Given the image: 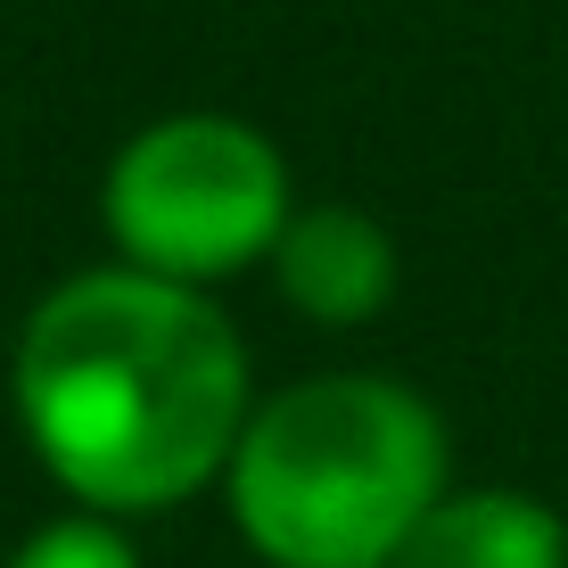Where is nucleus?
<instances>
[{"mask_svg":"<svg viewBox=\"0 0 568 568\" xmlns=\"http://www.w3.org/2000/svg\"><path fill=\"white\" fill-rule=\"evenodd\" d=\"M17 413L42 469L91 519H124L223 478L256 396L240 329L206 288L108 264L33 305L17 338Z\"/></svg>","mask_w":568,"mask_h":568,"instance_id":"f257e3e1","label":"nucleus"},{"mask_svg":"<svg viewBox=\"0 0 568 568\" xmlns=\"http://www.w3.org/2000/svg\"><path fill=\"white\" fill-rule=\"evenodd\" d=\"M223 486L272 568H387L445 495V420L404 379H297L247 413Z\"/></svg>","mask_w":568,"mask_h":568,"instance_id":"f03ea898","label":"nucleus"},{"mask_svg":"<svg viewBox=\"0 0 568 568\" xmlns=\"http://www.w3.org/2000/svg\"><path fill=\"white\" fill-rule=\"evenodd\" d=\"M108 231L124 264L206 288L288 231V165L240 115H156L108 165Z\"/></svg>","mask_w":568,"mask_h":568,"instance_id":"7ed1b4c3","label":"nucleus"},{"mask_svg":"<svg viewBox=\"0 0 568 568\" xmlns=\"http://www.w3.org/2000/svg\"><path fill=\"white\" fill-rule=\"evenodd\" d=\"M272 281L305 322H329V329L371 322L396 297V240L363 206H305L288 214L281 247H272Z\"/></svg>","mask_w":568,"mask_h":568,"instance_id":"20e7f679","label":"nucleus"},{"mask_svg":"<svg viewBox=\"0 0 568 568\" xmlns=\"http://www.w3.org/2000/svg\"><path fill=\"white\" fill-rule=\"evenodd\" d=\"M387 568H568V519L519 486H445Z\"/></svg>","mask_w":568,"mask_h":568,"instance_id":"39448f33","label":"nucleus"},{"mask_svg":"<svg viewBox=\"0 0 568 568\" xmlns=\"http://www.w3.org/2000/svg\"><path fill=\"white\" fill-rule=\"evenodd\" d=\"M9 568H141V552H132L108 519H50L42 536L17 544Z\"/></svg>","mask_w":568,"mask_h":568,"instance_id":"423d86ee","label":"nucleus"}]
</instances>
